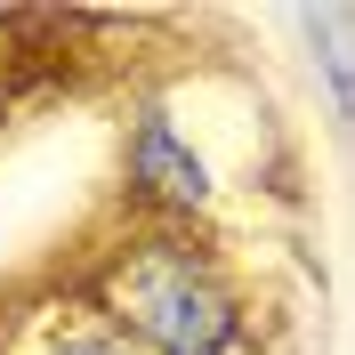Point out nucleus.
I'll use <instances>...</instances> for the list:
<instances>
[{
    "instance_id": "nucleus-1",
    "label": "nucleus",
    "mask_w": 355,
    "mask_h": 355,
    "mask_svg": "<svg viewBox=\"0 0 355 355\" xmlns=\"http://www.w3.org/2000/svg\"><path fill=\"white\" fill-rule=\"evenodd\" d=\"M105 307L121 315V331H137L162 355H234L243 347V299L186 243H137L105 275Z\"/></svg>"
},
{
    "instance_id": "nucleus-2",
    "label": "nucleus",
    "mask_w": 355,
    "mask_h": 355,
    "mask_svg": "<svg viewBox=\"0 0 355 355\" xmlns=\"http://www.w3.org/2000/svg\"><path fill=\"white\" fill-rule=\"evenodd\" d=\"M130 186L154 194V202H170V210H202V202H210L202 154L162 121V113H137V130H130Z\"/></svg>"
},
{
    "instance_id": "nucleus-3",
    "label": "nucleus",
    "mask_w": 355,
    "mask_h": 355,
    "mask_svg": "<svg viewBox=\"0 0 355 355\" xmlns=\"http://www.w3.org/2000/svg\"><path fill=\"white\" fill-rule=\"evenodd\" d=\"M307 33L323 49V73L339 89V113L355 121V8H307Z\"/></svg>"
},
{
    "instance_id": "nucleus-4",
    "label": "nucleus",
    "mask_w": 355,
    "mask_h": 355,
    "mask_svg": "<svg viewBox=\"0 0 355 355\" xmlns=\"http://www.w3.org/2000/svg\"><path fill=\"white\" fill-rule=\"evenodd\" d=\"M49 355H137V347H130V339H113V331H57Z\"/></svg>"
}]
</instances>
